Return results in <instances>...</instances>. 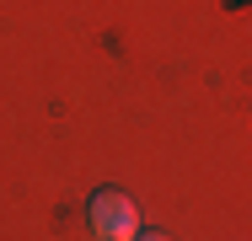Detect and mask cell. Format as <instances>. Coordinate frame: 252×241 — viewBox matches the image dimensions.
<instances>
[{"label": "cell", "instance_id": "2", "mask_svg": "<svg viewBox=\"0 0 252 241\" xmlns=\"http://www.w3.org/2000/svg\"><path fill=\"white\" fill-rule=\"evenodd\" d=\"M134 241H172V236H161V231H145V236H134Z\"/></svg>", "mask_w": 252, "mask_h": 241}, {"label": "cell", "instance_id": "1", "mask_svg": "<svg viewBox=\"0 0 252 241\" xmlns=\"http://www.w3.org/2000/svg\"><path fill=\"white\" fill-rule=\"evenodd\" d=\"M86 214H92V231L97 241H134L140 236V209H134V198L118 188H102L86 198Z\"/></svg>", "mask_w": 252, "mask_h": 241}]
</instances>
